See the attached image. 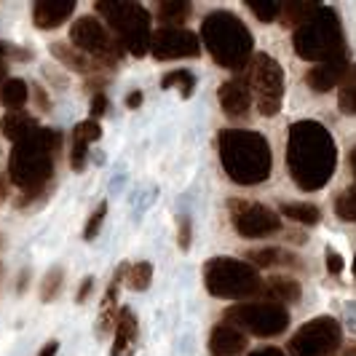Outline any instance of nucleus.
<instances>
[{
	"mask_svg": "<svg viewBox=\"0 0 356 356\" xmlns=\"http://www.w3.org/2000/svg\"><path fill=\"white\" fill-rule=\"evenodd\" d=\"M338 166V147L319 121H298L286 137V169L300 191H321Z\"/></svg>",
	"mask_w": 356,
	"mask_h": 356,
	"instance_id": "f257e3e1",
	"label": "nucleus"
},
{
	"mask_svg": "<svg viewBox=\"0 0 356 356\" xmlns=\"http://www.w3.org/2000/svg\"><path fill=\"white\" fill-rule=\"evenodd\" d=\"M59 145H62V134L56 129L38 126L30 137L14 145L11 159H8V179L27 196L40 193L54 175V161L59 153Z\"/></svg>",
	"mask_w": 356,
	"mask_h": 356,
	"instance_id": "f03ea898",
	"label": "nucleus"
},
{
	"mask_svg": "<svg viewBox=\"0 0 356 356\" xmlns=\"http://www.w3.org/2000/svg\"><path fill=\"white\" fill-rule=\"evenodd\" d=\"M220 159L228 177L238 185H260L270 177L273 156L268 140L250 129H225L217 137Z\"/></svg>",
	"mask_w": 356,
	"mask_h": 356,
	"instance_id": "7ed1b4c3",
	"label": "nucleus"
},
{
	"mask_svg": "<svg viewBox=\"0 0 356 356\" xmlns=\"http://www.w3.org/2000/svg\"><path fill=\"white\" fill-rule=\"evenodd\" d=\"M201 40L220 67L241 70L252 62V33L250 27L228 11H214L201 24Z\"/></svg>",
	"mask_w": 356,
	"mask_h": 356,
	"instance_id": "20e7f679",
	"label": "nucleus"
},
{
	"mask_svg": "<svg viewBox=\"0 0 356 356\" xmlns=\"http://www.w3.org/2000/svg\"><path fill=\"white\" fill-rule=\"evenodd\" d=\"M292 43H295V51L303 59L316 62V65L346 54V35H343L340 19L327 6H319L316 14L295 30Z\"/></svg>",
	"mask_w": 356,
	"mask_h": 356,
	"instance_id": "39448f33",
	"label": "nucleus"
},
{
	"mask_svg": "<svg viewBox=\"0 0 356 356\" xmlns=\"http://www.w3.org/2000/svg\"><path fill=\"white\" fill-rule=\"evenodd\" d=\"M97 11L105 17L113 38L121 43V49L131 56H143L150 51V17L140 3L129 0H102L97 3Z\"/></svg>",
	"mask_w": 356,
	"mask_h": 356,
	"instance_id": "423d86ee",
	"label": "nucleus"
},
{
	"mask_svg": "<svg viewBox=\"0 0 356 356\" xmlns=\"http://www.w3.org/2000/svg\"><path fill=\"white\" fill-rule=\"evenodd\" d=\"M204 284L209 289V295L222 298V300L254 298L263 289L257 268L244 260H233V257H212L204 266Z\"/></svg>",
	"mask_w": 356,
	"mask_h": 356,
	"instance_id": "0eeeda50",
	"label": "nucleus"
},
{
	"mask_svg": "<svg viewBox=\"0 0 356 356\" xmlns=\"http://www.w3.org/2000/svg\"><path fill=\"white\" fill-rule=\"evenodd\" d=\"M247 86L254 94L257 110L266 118L279 115L282 102H284V72L273 56H268V54L252 56L250 70H247Z\"/></svg>",
	"mask_w": 356,
	"mask_h": 356,
	"instance_id": "6e6552de",
	"label": "nucleus"
},
{
	"mask_svg": "<svg viewBox=\"0 0 356 356\" xmlns=\"http://www.w3.org/2000/svg\"><path fill=\"white\" fill-rule=\"evenodd\" d=\"M225 324L260 338H273L289 327V314L279 303H238L225 311Z\"/></svg>",
	"mask_w": 356,
	"mask_h": 356,
	"instance_id": "1a4fd4ad",
	"label": "nucleus"
},
{
	"mask_svg": "<svg viewBox=\"0 0 356 356\" xmlns=\"http://www.w3.org/2000/svg\"><path fill=\"white\" fill-rule=\"evenodd\" d=\"M70 46L78 49L81 54H86L89 59L99 62L102 67H113L121 56H124V49L115 38L110 35L105 24L94 17H81L75 19V24L70 27Z\"/></svg>",
	"mask_w": 356,
	"mask_h": 356,
	"instance_id": "9d476101",
	"label": "nucleus"
},
{
	"mask_svg": "<svg viewBox=\"0 0 356 356\" xmlns=\"http://www.w3.org/2000/svg\"><path fill=\"white\" fill-rule=\"evenodd\" d=\"M340 324L332 316L305 321L289 340V356H335L340 348Z\"/></svg>",
	"mask_w": 356,
	"mask_h": 356,
	"instance_id": "9b49d317",
	"label": "nucleus"
},
{
	"mask_svg": "<svg viewBox=\"0 0 356 356\" xmlns=\"http://www.w3.org/2000/svg\"><path fill=\"white\" fill-rule=\"evenodd\" d=\"M231 217L238 236L244 238H266L282 231V217L257 201H231Z\"/></svg>",
	"mask_w": 356,
	"mask_h": 356,
	"instance_id": "f8f14e48",
	"label": "nucleus"
},
{
	"mask_svg": "<svg viewBox=\"0 0 356 356\" xmlns=\"http://www.w3.org/2000/svg\"><path fill=\"white\" fill-rule=\"evenodd\" d=\"M150 54L156 59H185V56H198L201 54V40L191 30L179 27H161L156 35L150 38Z\"/></svg>",
	"mask_w": 356,
	"mask_h": 356,
	"instance_id": "ddd939ff",
	"label": "nucleus"
},
{
	"mask_svg": "<svg viewBox=\"0 0 356 356\" xmlns=\"http://www.w3.org/2000/svg\"><path fill=\"white\" fill-rule=\"evenodd\" d=\"M348 54H343V56H335V59H327V62H319V65H314L311 70L305 72V83L311 86L314 91H332L335 86H340V81L346 78V72H348Z\"/></svg>",
	"mask_w": 356,
	"mask_h": 356,
	"instance_id": "4468645a",
	"label": "nucleus"
},
{
	"mask_svg": "<svg viewBox=\"0 0 356 356\" xmlns=\"http://www.w3.org/2000/svg\"><path fill=\"white\" fill-rule=\"evenodd\" d=\"M217 97H220L222 113H225V115H231V118H244V115L250 113L252 91H250V86H247V81H244V78L225 81V83L220 86V91H217Z\"/></svg>",
	"mask_w": 356,
	"mask_h": 356,
	"instance_id": "2eb2a0df",
	"label": "nucleus"
},
{
	"mask_svg": "<svg viewBox=\"0 0 356 356\" xmlns=\"http://www.w3.org/2000/svg\"><path fill=\"white\" fill-rule=\"evenodd\" d=\"M247 351V335L231 324H217L209 335V354L212 356H241Z\"/></svg>",
	"mask_w": 356,
	"mask_h": 356,
	"instance_id": "dca6fc26",
	"label": "nucleus"
},
{
	"mask_svg": "<svg viewBox=\"0 0 356 356\" xmlns=\"http://www.w3.org/2000/svg\"><path fill=\"white\" fill-rule=\"evenodd\" d=\"M72 11H75L72 0H40L33 6V22L40 30H54L65 24V19H70Z\"/></svg>",
	"mask_w": 356,
	"mask_h": 356,
	"instance_id": "f3484780",
	"label": "nucleus"
},
{
	"mask_svg": "<svg viewBox=\"0 0 356 356\" xmlns=\"http://www.w3.org/2000/svg\"><path fill=\"white\" fill-rule=\"evenodd\" d=\"M137 348V319L131 308H121L115 319V343L110 356H131Z\"/></svg>",
	"mask_w": 356,
	"mask_h": 356,
	"instance_id": "a211bd4d",
	"label": "nucleus"
},
{
	"mask_svg": "<svg viewBox=\"0 0 356 356\" xmlns=\"http://www.w3.org/2000/svg\"><path fill=\"white\" fill-rule=\"evenodd\" d=\"M35 129H38L35 118H33V115H27V113H22V110H11V113H6V115H3V121H0V131H3V134H6L14 145L22 143L24 137H30Z\"/></svg>",
	"mask_w": 356,
	"mask_h": 356,
	"instance_id": "6ab92c4d",
	"label": "nucleus"
},
{
	"mask_svg": "<svg viewBox=\"0 0 356 356\" xmlns=\"http://www.w3.org/2000/svg\"><path fill=\"white\" fill-rule=\"evenodd\" d=\"M263 292H266L268 303H273V300H284V303H298L300 300V295H303V289L300 284L292 279V276H270L266 284H263Z\"/></svg>",
	"mask_w": 356,
	"mask_h": 356,
	"instance_id": "aec40b11",
	"label": "nucleus"
},
{
	"mask_svg": "<svg viewBox=\"0 0 356 356\" xmlns=\"http://www.w3.org/2000/svg\"><path fill=\"white\" fill-rule=\"evenodd\" d=\"M51 54L62 62V65H67L70 70H78V72H99V62H94L89 59L86 54H81L78 49H72L70 43H54L51 46Z\"/></svg>",
	"mask_w": 356,
	"mask_h": 356,
	"instance_id": "412c9836",
	"label": "nucleus"
},
{
	"mask_svg": "<svg viewBox=\"0 0 356 356\" xmlns=\"http://www.w3.org/2000/svg\"><path fill=\"white\" fill-rule=\"evenodd\" d=\"M27 97H30V89L22 78H6V83L0 86V102L8 110H22L27 105Z\"/></svg>",
	"mask_w": 356,
	"mask_h": 356,
	"instance_id": "4be33fe9",
	"label": "nucleus"
},
{
	"mask_svg": "<svg viewBox=\"0 0 356 356\" xmlns=\"http://www.w3.org/2000/svg\"><path fill=\"white\" fill-rule=\"evenodd\" d=\"M250 266L254 268H270V266H298V257L295 254H289L284 250H254L250 252V260H247Z\"/></svg>",
	"mask_w": 356,
	"mask_h": 356,
	"instance_id": "5701e85b",
	"label": "nucleus"
},
{
	"mask_svg": "<svg viewBox=\"0 0 356 356\" xmlns=\"http://www.w3.org/2000/svg\"><path fill=\"white\" fill-rule=\"evenodd\" d=\"M338 105L346 115H356V65L348 67L346 78L338 86Z\"/></svg>",
	"mask_w": 356,
	"mask_h": 356,
	"instance_id": "b1692460",
	"label": "nucleus"
},
{
	"mask_svg": "<svg viewBox=\"0 0 356 356\" xmlns=\"http://www.w3.org/2000/svg\"><path fill=\"white\" fill-rule=\"evenodd\" d=\"M156 11H159L163 24L175 27V24H182L185 19L191 17V3H185V0H163V3L156 6Z\"/></svg>",
	"mask_w": 356,
	"mask_h": 356,
	"instance_id": "393cba45",
	"label": "nucleus"
},
{
	"mask_svg": "<svg viewBox=\"0 0 356 356\" xmlns=\"http://www.w3.org/2000/svg\"><path fill=\"white\" fill-rule=\"evenodd\" d=\"M161 89H177L179 97H191L196 89V75L191 70H172L161 78Z\"/></svg>",
	"mask_w": 356,
	"mask_h": 356,
	"instance_id": "a878e982",
	"label": "nucleus"
},
{
	"mask_svg": "<svg viewBox=\"0 0 356 356\" xmlns=\"http://www.w3.org/2000/svg\"><path fill=\"white\" fill-rule=\"evenodd\" d=\"M282 212L295 220V222H303V225H316L321 220L319 207L314 204H303V201H292V204H282Z\"/></svg>",
	"mask_w": 356,
	"mask_h": 356,
	"instance_id": "bb28decb",
	"label": "nucleus"
},
{
	"mask_svg": "<svg viewBox=\"0 0 356 356\" xmlns=\"http://www.w3.org/2000/svg\"><path fill=\"white\" fill-rule=\"evenodd\" d=\"M124 282L131 286L134 292H143V289H147L150 282H153V266H150V263H134V266H126Z\"/></svg>",
	"mask_w": 356,
	"mask_h": 356,
	"instance_id": "cd10ccee",
	"label": "nucleus"
},
{
	"mask_svg": "<svg viewBox=\"0 0 356 356\" xmlns=\"http://www.w3.org/2000/svg\"><path fill=\"white\" fill-rule=\"evenodd\" d=\"M316 3H282V14H284L286 24H295V27H300L303 22L316 14Z\"/></svg>",
	"mask_w": 356,
	"mask_h": 356,
	"instance_id": "c85d7f7f",
	"label": "nucleus"
},
{
	"mask_svg": "<svg viewBox=\"0 0 356 356\" xmlns=\"http://www.w3.org/2000/svg\"><path fill=\"white\" fill-rule=\"evenodd\" d=\"M335 212H338L340 220H348V222H356V188H348L343 191L335 201Z\"/></svg>",
	"mask_w": 356,
	"mask_h": 356,
	"instance_id": "c756f323",
	"label": "nucleus"
},
{
	"mask_svg": "<svg viewBox=\"0 0 356 356\" xmlns=\"http://www.w3.org/2000/svg\"><path fill=\"white\" fill-rule=\"evenodd\" d=\"M102 137V126L97 124L94 118L91 121H83V124L75 126V131H72V140H78V143H86L91 145L94 140H99Z\"/></svg>",
	"mask_w": 356,
	"mask_h": 356,
	"instance_id": "7c9ffc66",
	"label": "nucleus"
},
{
	"mask_svg": "<svg viewBox=\"0 0 356 356\" xmlns=\"http://www.w3.org/2000/svg\"><path fill=\"white\" fill-rule=\"evenodd\" d=\"M250 6V11H254L257 14V19L260 22H273V19H279V14H282V3H257V0H252V3H247Z\"/></svg>",
	"mask_w": 356,
	"mask_h": 356,
	"instance_id": "2f4dec72",
	"label": "nucleus"
},
{
	"mask_svg": "<svg viewBox=\"0 0 356 356\" xmlns=\"http://www.w3.org/2000/svg\"><path fill=\"white\" fill-rule=\"evenodd\" d=\"M62 289V270L59 268H54V270H49V276L43 279V286H40V298L49 303V300H54L56 298V292Z\"/></svg>",
	"mask_w": 356,
	"mask_h": 356,
	"instance_id": "473e14b6",
	"label": "nucleus"
},
{
	"mask_svg": "<svg viewBox=\"0 0 356 356\" xmlns=\"http://www.w3.org/2000/svg\"><path fill=\"white\" fill-rule=\"evenodd\" d=\"M105 214H107V204L102 201L97 209H94V214H91V220L86 222V233H83V238L86 241H91L97 233H99V225H102V220H105Z\"/></svg>",
	"mask_w": 356,
	"mask_h": 356,
	"instance_id": "72a5a7b5",
	"label": "nucleus"
},
{
	"mask_svg": "<svg viewBox=\"0 0 356 356\" xmlns=\"http://www.w3.org/2000/svg\"><path fill=\"white\" fill-rule=\"evenodd\" d=\"M327 270H330V273H335V276L343 270V257H340L335 250H327Z\"/></svg>",
	"mask_w": 356,
	"mask_h": 356,
	"instance_id": "f704fd0d",
	"label": "nucleus"
},
{
	"mask_svg": "<svg viewBox=\"0 0 356 356\" xmlns=\"http://www.w3.org/2000/svg\"><path fill=\"white\" fill-rule=\"evenodd\" d=\"M107 113V97L105 94H94V102H91V115H105Z\"/></svg>",
	"mask_w": 356,
	"mask_h": 356,
	"instance_id": "c9c22d12",
	"label": "nucleus"
},
{
	"mask_svg": "<svg viewBox=\"0 0 356 356\" xmlns=\"http://www.w3.org/2000/svg\"><path fill=\"white\" fill-rule=\"evenodd\" d=\"M179 247H182V250L191 247V222H188V220L179 222Z\"/></svg>",
	"mask_w": 356,
	"mask_h": 356,
	"instance_id": "e433bc0d",
	"label": "nucleus"
},
{
	"mask_svg": "<svg viewBox=\"0 0 356 356\" xmlns=\"http://www.w3.org/2000/svg\"><path fill=\"white\" fill-rule=\"evenodd\" d=\"M140 102H143V91H131V94L126 97V105L131 107V110H134V107H140Z\"/></svg>",
	"mask_w": 356,
	"mask_h": 356,
	"instance_id": "4c0bfd02",
	"label": "nucleus"
},
{
	"mask_svg": "<svg viewBox=\"0 0 356 356\" xmlns=\"http://www.w3.org/2000/svg\"><path fill=\"white\" fill-rule=\"evenodd\" d=\"M56 351H59V343H56V340H51V343H46V346L40 348V354H38V356H56Z\"/></svg>",
	"mask_w": 356,
	"mask_h": 356,
	"instance_id": "58836bf2",
	"label": "nucleus"
},
{
	"mask_svg": "<svg viewBox=\"0 0 356 356\" xmlns=\"http://www.w3.org/2000/svg\"><path fill=\"white\" fill-rule=\"evenodd\" d=\"M91 284H94V282H91V276H89V279H86V282H83V284H81V292H78V303H83V300H86V298H89V289H91Z\"/></svg>",
	"mask_w": 356,
	"mask_h": 356,
	"instance_id": "ea45409f",
	"label": "nucleus"
},
{
	"mask_svg": "<svg viewBox=\"0 0 356 356\" xmlns=\"http://www.w3.org/2000/svg\"><path fill=\"white\" fill-rule=\"evenodd\" d=\"M250 356H286L284 351H279V348H260V351H254Z\"/></svg>",
	"mask_w": 356,
	"mask_h": 356,
	"instance_id": "a19ab883",
	"label": "nucleus"
},
{
	"mask_svg": "<svg viewBox=\"0 0 356 356\" xmlns=\"http://www.w3.org/2000/svg\"><path fill=\"white\" fill-rule=\"evenodd\" d=\"M348 163H351V172H354V177H356V147L351 150V156H348Z\"/></svg>",
	"mask_w": 356,
	"mask_h": 356,
	"instance_id": "79ce46f5",
	"label": "nucleus"
},
{
	"mask_svg": "<svg viewBox=\"0 0 356 356\" xmlns=\"http://www.w3.org/2000/svg\"><path fill=\"white\" fill-rule=\"evenodd\" d=\"M6 83V59H0V86Z\"/></svg>",
	"mask_w": 356,
	"mask_h": 356,
	"instance_id": "37998d69",
	"label": "nucleus"
},
{
	"mask_svg": "<svg viewBox=\"0 0 356 356\" xmlns=\"http://www.w3.org/2000/svg\"><path fill=\"white\" fill-rule=\"evenodd\" d=\"M354 273H356V260H354Z\"/></svg>",
	"mask_w": 356,
	"mask_h": 356,
	"instance_id": "c03bdc74",
	"label": "nucleus"
},
{
	"mask_svg": "<svg viewBox=\"0 0 356 356\" xmlns=\"http://www.w3.org/2000/svg\"><path fill=\"white\" fill-rule=\"evenodd\" d=\"M0 247H3V238H0Z\"/></svg>",
	"mask_w": 356,
	"mask_h": 356,
	"instance_id": "a18cd8bd",
	"label": "nucleus"
}]
</instances>
